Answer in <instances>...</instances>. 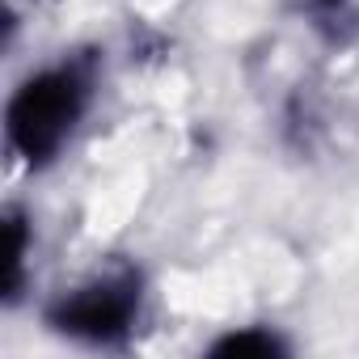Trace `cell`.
Wrapping results in <instances>:
<instances>
[{
	"mask_svg": "<svg viewBox=\"0 0 359 359\" xmlns=\"http://www.w3.org/2000/svg\"><path fill=\"white\" fill-rule=\"evenodd\" d=\"M102 97V55L89 47L30 64L5 97V152L26 173L55 169L89 127Z\"/></svg>",
	"mask_w": 359,
	"mask_h": 359,
	"instance_id": "obj_1",
	"label": "cell"
},
{
	"mask_svg": "<svg viewBox=\"0 0 359 359\" xmlns=\"http://www.w3.org/2000/svg\"><path fill=\"white\" fill-rule=\"evenodd\" d=\"M203 351L216 359H283V355H292V342L279 325L241 321V325H224Z\"/></svg>",
	"mask_w": 359,
	"mask_h": 359,
	"instance_id": "obj_4",
	"label": "cell"
},
{
	"mask_svg": "<svg viewBox=\"0 0 359 359\" xmlns=\"http://www.w3.org/2000/svg\"><path fill=\"white\" fill-rule=\"evenodd\" d=\"M34 216L22 208V203H9L5 208V279H0V300L13 313L30 287H34Z\"/></svg>",
	"mask_w": 359,
	"mask_h": 359,
	"instance_id": "obj_3",
	"label": "cell"
},
{
	"mask_svg": "<svg viewBox=\"0 0 359 359\" xmlns=\"http://www.w3.org/2000/svg\"><path fill=\"white\" fill-rule=\"evenodd\" d=\"M300 22L313 39L346 47L359 34V0H300Z\"/></svg>",
	"mask_w": 359,
	"mask_h": 359,
	"instance_id": "obj_5",
	"label": "cell"
},
{
	"mask_svg": "<svg viewBox=\"0 0 359 359\" xmlns=\"http://www.w3.org/2000/svg\"><path fill=\"white\" fill-rule=\"evenodd\" d=\"M148 317V275L140 262H97L39 309V321L51 338L85 351H123L135 342Z\"/></svg>",
	"mask_w": 359,
	"mask_h": 359,
	"instance_id": "obj_2",
	"label": "cell"
}]
</instances>
